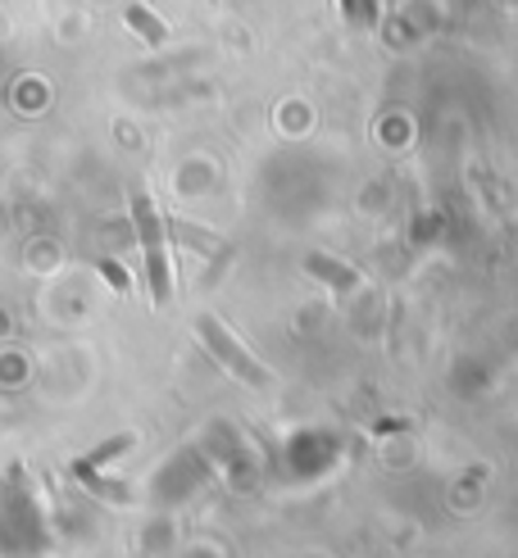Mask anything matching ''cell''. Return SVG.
<instances>
[{
  "mask_svg": "<svg viewBox=\"0 0 518 558\" xmlns=\"http://www.w3.org/2000/svg\"><path fill=\"white\" fill-rule=\"evenodd\" d=\"M128 19H132L136 27H142V33H146L150 41H164V27H159L155 19H146V10H142V5H132V10H128Z\"/></svg>",
  "mask_w": 518,
  "mask_h": 558,
  "instance_id": "3957f363",
  "label": "cell"
},
{
  "mask_svg": "<svg viewBox=\"0 0 518 558\" xmlns=\"http://www.w3.org/2000/svg\"><path fill=\"white\" fill-rule=\"evenodd\" d=\"M132 218H136V232H142V250H146L150 300L164 310V304L173 300V268H169V241H164V222H159L155 205L146 201V191H132Z\"/></svg>",
  "mask_w": 518,
  "mask_h": 558,
  "instance_id": "6da1fadb",
  "label": "cell"
},
{
  "mask_svg": "<svg viewBox=\"0 0 518 558\" xmlns=\"http://www.w3.org/2000/svg\"><path fill=\"white\" fill-rule=\"evenodd\" d=\"M196 337L209 345V354H214L218 364H224L237 381H245V386H268V381H273V377L255 364V354H245V345H241V341H232L228 331L218 327V318H214V314H201V318H196Z\"/></svg>",
  "mask_w": 518,
  "mask_h": 558,
  "instance_id": "7a4b0ae2",
  "label": "cell"
}]
</instances>
